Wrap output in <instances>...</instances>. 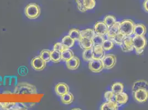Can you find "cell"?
<instances>
[{
    "label": "cell",
    "mask_w": 148,
    "mask_h": 110,
    "mask_svg": "<svg viewBox=\"0 0 148 110\" xmlns=\"http://www.w3.org/2000/svg\"><path fill=\"white\" fill-rule=\"evenodd\" d=\"M135 24L134 22L131 19H124L121 22L120 32L125 37H132L134 34Z\"/></svg>",
    "instance_id": "obj_1"
},
{
    "label": "cell",
    "mask_w": 148,
    "mask_h": 110,
    "mask_svg": "<svg viewBox=\"0 0 148 110\" xmlns=\"http://www.w3.org/2000/svg\"><path fill=\"white\" fill-rule=\"evenodd\" d=\"M28 73V69L27 67L22 66L19 68L18 74L20 75H25Z\"/></svg>",
    "instance_id": "obj_38"
},
{
    "label": "cell",
    "mask_w": 148,
    "mask_h": 110,
    "mask_svg": "<svg viewBox=\"0 0 148 110\" xmlns=\"http://www.w3.org/2000/svg\"><path fill=\"white\" fill-rule=\"evenodd\" d=\"M84 5L87 11L92 10L96 6V1L95 0H85Z\"/></svg>",
    "instance_id": "obj_34"
},
{
    "label": "cell",
    "mask_w": 148,
    "mask_h": 110,
    "mask_svg": "<svg viewBox=\"0 0 148 110\" xmlns=\"http://www.w3.org/2000/svg\"><path fill=\"white\" fill-rule=\"evenodd\" d=\"M93 58L96 60H101L105 56V50L102 46H93Z\"/></svg>",
    "instance_id": "obj_14"
},
{
    "label": "cell",
    "mask_w": 148,
    "mask_h": 110,
    "mask_svg": "<svg viewBox=\"0 0 148 110\" xmlns=\"http://www.w3.org/2000/svg\"><path fill=\"white\" fill-rule=\"evenodd\" d=\"M2 81H3V79H2V77L1 76H0V85L1 84V83H2Z\"/></svg>",
    "instance_id": "obj_40"
},
{
    "label": "cell",
    "mask_w": 148,
    "mask_h": 110,
    "mask_svg": "<svg viewBox=\"0 0 148 110\" xmlns=\"http://www.w3.org/2000/svg\"><path fill=\"white\" fill-rule=\"evenodd\" d=\"M0 106L5 110H25L26 108L23 103H0Z\"/></svg>",
    "instance_id": "obj_11"
},
{
    "label": "cell",
    "mask_w": 148,
    "mask_h": 110,
    "mask_svg": "<svg viewBox=\"0 0 148 110\" xmlns=\"http://www.w3.org/2000/svg\"><path fill=\"white\" fill-rule=\"evenodd\" d=\"M68 49V48H65V47L64 46V45L62 43H56V44L54 45L53 50L62 52V51H64L65 49Z\"/></svg>",
    "instance_id": "obj_37"
},
{
    "label": "cell",
    "mask_w": 148,
    "mask_h": 110,
    "mask_svg": "<svg viewBox=\"0 0 148 110\" xmlns=\"http://www.w3.org/2000/svg\"><path fill=\"white\" fill-rule=\"evenodd\" d=\"M108 28H109L103 22H98L96 23L95 25L93 30L95 31L96 34L105 36L106 35L108 32Z\"/></svg>",
    "instance_id": "obj_9"
},
{
    "label": "cell",
    "mask_w": 148,
    "mask_h": 110,
    "mask_svg": "<svg viewBox=\"0 0 148 110\" xmlns=\"http://www.w3.org/2000/svg\"><path fill=\"white\" fill-rule=\"evenodd\" d=\"M14 92L17 94H37L36 87L27 83H21L16 86Z\"/></svg>",
    "instance_id": "obj_2"
},
{
    "label": "cell",
    "mask_w": 148,
    "mask_h": 110,
    "mask_svg": "<svg viewBox=\"0 0 148 110\" xmlns=\"http://www.w3.org/2000/svg\"><path fill=\"white\" fill-rule=\"evenodd\" d=\"M41 10L39 6L36 3H31L27 5L25 9V15L31 19L38 18L40 14Z\"/></svg>",
    "instance_id": "obj_4"
},
{
    "label": "cell",
    "mask_w": 148,
    "mask_h": 110,
    "mask_svg": "<svg viewBox=\"0 0 148 110\" xmlns=\"http://www.w3.org/2000/svg\"><path fill=\"white\" fill-rule=\"evenodd\" d=\"M143 7L145 11L148 13V0H145L143 2Z\"/></svg>",
    "instance_id": "obj_39"
},
{
    "label": "cell",
    "mask_w": 148,
    "mask_h": 110,
    "mask_svg": "<svg viewBox=\"0 0 148 110\" xmlns=\"http://www.w3.org/2000/svg\"><path fill=\"white\" fill-rule=\"evenodd\" d=\"M55 91L58 95L62 96L63 95L69 92V87L66 83H60L56 85Z\"/></svg>",
    "instance_id": "obj_15"
},
{
    "label": "cell",
    "mask_w": 148,
    "mask_h": 110,
    "mask_svg": "<svg viewBox=\"0 0 148 110\" xmlns=\"http://www.w3.org/2000/svg\"><path fill=\"white\" fill-rule=\"evenodd\" d=\"M115 96L116 94L111 91H107L104 94V98L107 101H115Z\"/></svg>",
    "instance_id": "obj_35"
},
{
    "label": "cell",
    "mask_w": 148,
    "mask_h": 110,
    "mask_svg": "<svg viewBox=\"0 0 148 110\" xmlns=\"http://www.w3.org/2000/svg\"><path fill=\"white\" fill-rule=\"evenodd\" d=\"M74 100V95L72 93L68 92L61 96V101L65 105L71 104Z\"/></svg>",
    "instance_id": "obj_22"
},
{
    "label": "cell",
    "mask_w": 148,
    "mask_h": 110,
    "mask_svg": "<svg viewBox=\"0 0 148 110\" xmlns=\"http://www.w3.org/2000/svg\"><path fill=\"white\" fill-rule=\"evenodd\" d=\"M147 32L146 26L143 24H136L134 29V35L136 36H145Z\"/></svg>",
    "instance_id": "obj_19"
},
{
    "label": "cell",
    "mask_w": 148,
    "mask_h": 110,
    "mask_svg": "<svg viewBox=\"0 0 148 110\" xmlns=\"http://www.w3.org/2000/svg\"><path fill=\"white\" fill-rule=\"evenodd\" d=\"M62 60V54L60 52L53 50L51 51V61L55 63L59 62Z\"/></svg>",
    "instance_id": "obj_29"
},
{
    "label": "cell",
    "mask_w": 148,
    "mask_h": 110,
    "mask_svg": "<svg viewBox=\"0 0 148 110\" xmlns=\"http://www.w3.org/2000/svg\"><path fill=\"white\" fill-rule=\"evenodd\" d=\"M103 22L107 25L108 28H110L117 22V19L114 16L107 15L105 17Z\"/></svg>",
    "instance_id": "obj_30"
},
{
    "label": "cell",
    "mask_w": 148,
    "mask_h": 110,
    "mask_svg": "<svg viewBox=\"0 0 148 110\" xmlns=\"http://www.w3.org/2000/svg\"><path fill=\"white\" fill-rule=\"evenodd\" d=\"M82 57L83 60L86 62H89L93 59V50L92 48L84 50Z\"/></svg>",
    "instance_id": "obj_26"
},
{
    "label": "cell",
    "mask_w": 148,
    "mask_h": 110,
    "mask_svg": "<svg viewBox=\"0 0 148 110\" xmlns=\"http://www.w3.org/2000/svg\"><path fill=\"white\" fill-rule=\"evenodd\" d=\"M75 41L69 35L64 37L62 39V43L65 48L68 49H70L73 48L75 45Z\"/></svg>",
    "instance_id": "obj_21"
},
{
    "label": "cell",
    "mask_w": 148,
    "mask_h": 110,
    "mask_svg": "<svg viewBox=\"0 0 148 110\" xmlns=\"http://www.w3.org/2000/svg\"><path fill=\"white\" fill-rule=\"evenodd\" d=\"M73 110H81L80 109H78V108H76V109H75V108H74L73 109Z\"/></svg>",
    "instance_id": "obj_41"
},
{
    "label": "cell",
    "mask_w": 148,
    "mask_h": 110,
    "mask_svg": "<svg viewBox=\"0 0 148 110\" xmlns=\"http://www.w3.org/2000/svg\"><path fill=\"white\" fill-rule=\"evenodd\" d=\"M69 35L75 41H79L80 40V31L77 29H72L69 31Z\"/></svg>",
    "instance_id": "obj_28"
},
{
    "label": "cell",
    "mask_w": 148,
    "mask_h": 110,
    "mask_svg": "<svg viewBox=\"0 0 148 110\" xmlns=\"http://www.w3.org/2000/svg\"><path fill=\"white\" fill-rule=\"evenodd\" d=\"M31 66L36 71H42L45 68L46 62L40 56H37L32 60Z\"/></svg>",
    "instance_id": "obj_8"
},
{
    "label": "cell",
    "mask_w": 148,
    "mask_h": 110,
    "mask_svg": "<svg viewBox=\"0 0 148 110\" xmlns=\"http://www.w3.org/2000/svg\"><path fill=\"white\" fill-rule=\"evenodd\" d=\"M88 68L93 73H99L103 69V66L101 60L93 59L88 62Z\"/></svg>",
    "instance_id": "obj_7"
},
{
    "label": "cell",
    "mask_w": 148,
    "mask_h": 110,
    "mask_svg": "<svg viewBox=\"0 0 148 110\" xmlns=\"http://www.w3.org/2000/svg\"><path fill=\"white\" fill-rule=\"evenodd\" d=\"M128 95L125 92H121L119 94H116L115 96V101L117 103L119 106L121 105H123L128 101Z\"/></svg>",
    "instance_id": "obj_18"
},
{
    "label": "cell",
    "mask_w": 148,
    "mask_h": 110,
    "mask_svg": "<svg viewBox=\"0 0 148 110\" xmlns=\"http://www.w3.org/2000/svg\"><path fill=\"white\" fill-rule=\"evenodd\" d=\"M105 40L103 36L96 34L95 35V37H93L92 39L93 46H96V45L102 46L103 43L104 42V41H105Z\"/></svg>",
    "instance_id": "obj_33"
},
{
    "label": "cell",
    "mask_w": 148,
    "mask_h": 110,
    "mask_svg": "<svg viewBox=\"0 0 148 110\" xmlns=\"http://www.w3.org/2000/svg\"><path fill=\"white\" fill-rule=\"evenodd\" d=\"M79 42L81 48L84 50L86 49L92 48L93 43L92 39L86 37H81L80 40L79 41Z\"/></svg>",
    "instance_id": "obj_20"
},
{
    "label": "cell",
    "mask_w": 148,
    "mask_h": 110,
    "mask_svg": "<svg viewBox=\"0 0 148 110\" xmlns=\"http://www.w3.org/2000/svg\"><path fill=\"white\" fill-rule=\"evenodd\" d=\"M124 85L121 82H116L114 83L111 86V90L116 95L123 92L124 91Z\"/></svg>",
    "instance_id": "obj_23"
},
{
    "label": "cell",
    "mask_w": 148,
    "mask_h": 110,
    "mask_svg": "<svg viewBox=\"0 0 148 110\" xmlns=\"http://www.w3.org/2000/svg\"><path fill=\"white\" fill-rule=\"evenodd\" d=\"M121 48L122 51L124 52H130L133 51L134 49L133 43V37H125Z\"/></svg>",
    "instance_id": "obj_10"
},
{
    "label": "cell",
    "mask_w": 148,
    "mask_h": 110,
    "mask_svg": "<svg viewBox=\"0 0 148 110\" xmlns=\"http://www.w3.org/2000/svg\"><path fill=\"white\" fill-rule=\"evenodd\" d=\"M80 59L74 56L72 58L66 62V67L70 70H76L80 66Z\"/></svg>",
    "instance_id": "obj_13"
},
{
    "label": "cell",
    "mask_w": 148,
    "mask_h": 110,
    "mask_svg": "<svg viewBox=\"0 0 148 110\" xmlns=\"http://www.w3.org/2000/svg\"><path fill=\"white\" fill-rule=\"evenodd\" d=\"M119 105L115 101H106L102 104L100 107L101 110H117L119 109Z\"/></svg>",
    "instance_id": "obj_16"
},
{
    "label": "cell",
    "mask_w": 148,
    "mask_h": 110,
    "mask_svg": "<svg viewBox=\"0 0 148 110\" xmlns=\"http://www.w3.org/2000/svg\"><path fill=\"white\" fill-rule=\"evenodd\" d=\"M104 69H110L114 67L117 62V57L113 54L105 55L101 59Z\"/></svg>",
    "instance_id": "obj_5"
},
{
    "label": "cell",
    "mask_w": 148,
    "mask_h": 110,
    "mask_svg": "<svg viewBox=\"0 0 148 110\" xmlns=\"http://www.w3.org/2000/svg\"><path fill=\"white\" fill-rule=\"evenodd\" d=\"M81 37H86L92 39L93 37L96 35V33L93 29H86L80 31Z\"/></svg>",
    "instance_id": "obj_25"
},
{
    "label": "cell",
    "mask_w": 148,
    "mask_h": 110,
    "mask_svg": "<svg viewBox=\"0 0 148 110\" xmlns=\"http://www.w3.org/2000/svg\"><path fill=\"white\" fill-rule=\"evenodd\" d=\"M120 26L121 22H116L114 24L112 25L111 27L108 28V31L106 34L107 39L112 40L113 37H114L119 32H120Z\"/></svg>",
    "instance_id": "obj_12"
},
{
    "label": "cell",
    "mask_w": 148,
    "mask_h": 110,
    "mask_svg": "<svg viewBox=\"0 0 148 110\" xmlns=\"http://www.w3.org/2000/svg\"><path fill=\"white\" fill-rule=\"evenodd\" d=\"M133 97L139 103H145L148 100V91L145 89H138L133 92Z\"/></svg>",
    "instance_id": "obj_6"
},
{
    "label": "cell",
    "mask_w": 148,
    "mask_h": 110,
    "mask_svg": "<svg viewBox=\"0 0 148 110\" xmlns=\"http://www.w3.org/2000/svg\"><path fill=\"white\" fill-rule=\"evenodd\" d=\"M85 0H76L78 10L81 12H85L87 10L84 5Z\"/></svg>",
    "instance_id": "obj_36"
},
{
    "label": "cell",
    "mask_w": 148,
    "mask_h": 110,
    "mask_svg": "<svg viewBox=\"0 0 148 110\" xmlns=\"http://www.w3.org/2000/svg\"><path fill=\"white\" fill-rule=\"evenodd\" d=\"M114 43H113V41L112 40L108 39L105 40L104 42L102 45L105 51H111V50L114 48Z\"/></svg>",
    "instance_id": "obj_32"
},
{
    "label": "cell",
    "mask_w": 148,
    "mask_h": 110,
    "mask_svg": "<svg viewBox=\"0 0 148 110\" xmlns=\"http://www.w3.org/2000/svg\"><path fill=\"white\" fill-rule=\"evenodd\" d=\"M138 89H145L148 91V82L145 80H138L136 81L132 86V92Z\"/></svg>",
    "instance_id": "obj_17"
},
{
    "label": "cell",
    "mask_w": 148,
    "mask_h": 110,
    "mask_svg": "<svg viewBox=\"0 0 148 110\" xmlns=\"http://www.w3.org/2000/svg\"><path fill=\"white\" fill-rule=\"evenodd\" d=\"M125 37V36H124L123 34H122L121 32H119L114 37H113L112 40L113 41V43H114V44H116L117 45L121 47Z\"/></svg>",
    "instance_id": "obj_27"
},
{
    "label": "cell",
    "mask_w": 148,
    "mask_h": 110,
    "mask_svg": "<svg viewBox=\"0 0 148 110\" xmlns=\"http://www.w3.org/2000/svg\"><path fill=\"white\" fill-rule=\"evenodd\" d=\"M62 60L66 62L74 56L73 51L70 49H65L62 52Z\"/></svg>",
    "instance_id": "obj_24"
},
{
    "label": "cell",
    "mask_w": 148,
    "mask_h": 110,
    "mask_svg": "<svg viewBox=\"0 0 148 110\" xmlns=\"http://www.w3.org/2000/svg\"><path fill=\"white\" fill-rule=\"evenodd\" d=\"M39 56L46 63L49 62L51 61V51H50L49 50H47V49L43 50L41 51Z\"/></svg>",
    "instance_id": "obj_31"
},
{
    "label": "cell",
    "mask_w": 148,
    "mask_h": 110,
    "mask_svg": "<svg viewBox=\"0 0 148 110\" xmlns=\"http://www.w3.org/2000/svg\"><path fill=\"white\" fill-rule=\"evenodd\" d=\"M133 43L136 53L138 55H142L147 45V40L145 36H136L133 37Z\"/></svg>",
    "instance_id": "obj_3"
}]
</instances>
